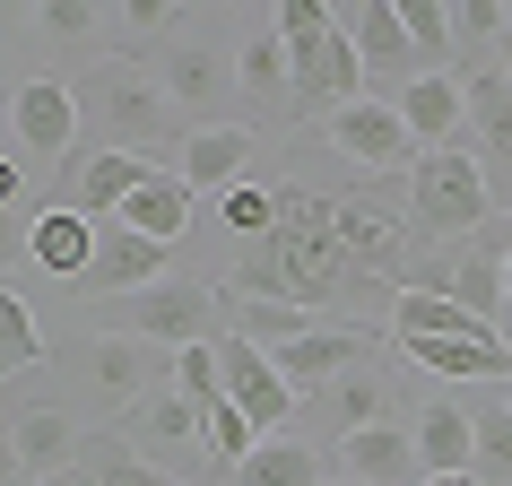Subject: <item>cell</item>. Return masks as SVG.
Segmentation results:
<instances>
[{"label":"cell","mask_w":512,"mask_h":486,"mask_svg":"<svg viewBox=\"0 0 512 486\" xmlns=\"http://www.w3.org/2000/svg\"><path fill=\"white\" fill-rule=\"evenodd\" d=\"M330 226H339V252L356 261V278H382L391 296H417V252H408V226L382 200H365V191H348V200H330Z\"/></svg>","instance_id":"obj_6"},{"label":"cell","mask_w":512,"mask_h":486,"mask_svg":"<svg viewBox=\"0 0 512 486\" xmlns=\"http://www.w3.org/2000/svg\"><path fill=\"white\" fill-rule=\"evenodd\" d=\"M35 27L53 35V44H96V35H105V9H87V0H44Z\"/></svg>","instance_id":"obj_34"},{"label":"cell","mask_w":512,"mask_h":486,"mask_svg":"<svg viewBox=\"0 0 512 486\" xmlns=\"http://www.w3.org/2000/svg\"><path fill=\"white\" fill-rule=\"evenodd\" d=\"M217 365H226V400H235L243 417L261 426V443H270V434H287V417H296V391H287V374H278L270 356L243 348L235 330H226V339H217Z\"/></svg>","instance_id":"obj_12"},{"label":"cell","mask_w":512,"mask_h":486,"mask_svg":"<svg viewBox=\"0 0 512 486\" xmlns=\"http://www.w3.org/2000/svg\"><path fill=\"white\" fill-rule=\"evenodd\" d=\"M27 261L79 287V278H87V261H96V226H87L79 209H61V200H53V209H44V217L27 226Z\"/></svg>","instance_id":"obj_23"},{"label":"cell","mask_w":512,"mask_h":486,"mask_svg":"<svg viewBox=\"0 0 512 486\" xmlns=\"http://www.w3.org/2000/svg\"><path fill=\"white\" fill-rule=\"evenodd\" d=\"M356 61H365V70H391V79H417V70H426V61H417V44H408V27H400V9H391V0H356Z\"/></svg>","instance_id":"obj_24"},{"label":"cell","mask_w":512,"mask_h":486,"mask_svg":"<svg viewBox=\"0 0 512 486\" xmlns=\"http://www.w3.org/2000/svg\"><path fill=\"white\" fill-rule=\"evenodd\" d=\"M191 200H200V191H191L183 174H174V165H157V174H148V183H139L131 200H122V217H113V226H131V235H148V243H183Z\"/></svg>","instance_id":"obj_22"},{"label":"cell","mask_w":512,"mask_h":486,"mask_svg":"<svg viewBox=\"0 0 512 486\" xmlns=\"http://www.w3.org/2000/svg\"><path fill=\"white\" fill-rule=\"evenodd\" d=\"M408 226L426 243H452V235H478L486 226V174L469 148H426L408 165Z\"/></svg>","instance_id":"obj_3"},{"label":"cell","mask_w":512,"mask_h":486,"mask_svg":"<svg viewBox=\"0 0 512 486\" xmlns=\"http://www.w3.org/2000/svg\"><path fill=\"white\" fill-rule=\"evenodd\" d=\"M426 486H486V478H426Z\"/></svg>","instance_id":"obj_43"},{"label":"cell","mask_w":512,"mask_h":486,"mask_svg":"<svg viewBox=\"0 0 512 486\" xmlns=\"http://www.w3.org/2000/svg\"><path fill=\"white\" fill-rule=\"evenodd\" d=\"M226 226H235L243 243H261L278 226V183H235L226 191Z\"/></svg>","instance_id":"obj_33"},{"label":"cell","mask_w":512,"mask_h":486,"mask_svg":"<svg viewBox=\"0 0 512 486\" xmlns=\"http://www.w3.org/2000/svg\"><path fill=\"white\" fill-rule=\"evenodd\" d=\"M495 61H504V79H512V35H504V44H495Z\"/></svg>","instance_id":"obj_42"},{"label":"cell","mask_w":512,"mask_h":486,"mask_svg":"<svg viewBox=\"0 0 512 486\" xmlns=\"http://www.w3.org/2000/svg\"><path fill=\"white\" fill-rule=\"evenodd\" d=\"M79 105L105 122V148H131V157H148L165 131V87L148 79V61L131 53H96L79 79Z\"/></svg>","instance_id":"obj_2"},{"label":"cell","mask_w":512,"mask_h":486,"mask_svg":"<svg viewBox=\"0 0 512 486\" xmlns=\"http://www.w3.org/2000/svg\"><path fill=\"white\" fill-rule=\"evenodd\" d=\"M235 486H330V478H322V452H313V443L270 434V443H252V460L235 469Z\"/></svg>","instance_id":"obj_26"},{"label":"cell","mask_w":512,"mask_h":486,"mask_svg":"<svg viewBox=\"0 0 512 486\" xmlns=\"http://www.w3.org/2000/svg\"><path fill=\"white\" fill-rule=\"evenodd\" d=\"M70 365H79L87 400L113 408V417H131L157 382H174V348H148V339H122V330H87Z\"/></svg>","instance_id":"obj_5"},{"label":"cell","mask_w":512,"mask_h":486,"mask_svg":"<svg viewBox=\"0 0 512 486\" xmlns=\"http://www.w3.org/2000/svg\"><path fill=\"white\" fill-rule=\"evenodd\" d=\"M113 434H122L131 452H148V460L165 469V460H183L191 443H209V417H200V408H191L183 391H174V382H157V391H148V400H139Z\"/></svg>","instance_id":"obj_13"},{"label":"cell","mask_w":512,"mask_h":486,"mask_svg":"<svg viewBox=\"0 0 512 486\" xmlns=\"http://www.w3.org/2000/svg\"><path fill=\"white\" fill-rule=\"evenodd\" d=\"M9 122H18V148H27L35 165H61V157H70V139H79V96H70L61 79H27Z\"/></svg>","instance_id":"obj_14"},{"label":"cell","mask_w":512,"mask_h":486,"mask_svg":"<svg viewBox=\"0 0 512 486\" xmlns=\"http://www.w3.org/2000/svg\"><path fill=\"white\" fill-rule=\"evenodd\" d=\"M400 9V27H408V44H417V61L426 70H443L452 61V0H391Z\"/></svg>","instance_id":"obj_31"},{"label":"cell","mask_w":512,"mask_h":486,"mask_svg":"<svg viewBox=\"0 0 512 486\" xmlns=\"http://www.w3.org/2000/svg\"><path fill=\"white\" fill-rule=\"evenodd\" d=\"M44 330H35V313H27V296H9L0 287V382L9 374H27V365H44Z\"/></svg>","instance_id":"obj_30"},{"label":"cell","mask_w":512,"mask_h":486,"mask_svg":"<svg viewBox=\"0 0 512 486\" xmlns=\"http://www.w3.org/2000/svg\"><path fill=\"white\" fill-rule=\"evenodd\" d=\"M226 296L252 304H304V313H339L356 296V261L339 252V226H330V191L313 183H278V226L261 243L235 252V278ZM348 322V313H339Z\"/></svg>","instance_id":"obj_1"},{"label":"cell","mask_w":512,"mask_h":486,"mask_svg":"<svg viewBox=\"0 0 512 486\" xmlns=\"http://www.w3.org/2000/svg\"><path fill=\"white\" fill-rule=\"evenodd\" d=\"M165 261H174V243H148V235H131V226H96V261H87L79 296H96V304H113V296H148L157 278H174Z\"/></svg>","instance_id":"obj_11"},{"label":"cell","mask_w":512,"mask_h":486,"mask_svg":"<svg viewBox=\"0 0 512 486\" xmlns=\"http://www.w3.org/2000/svg\"><path fill=\"white\" fill-rule=\"evenodd\" d=\"M374 339H391V330H365L348 313V322H313L296 348H278L270 365L287 374V391H330L339 374H365V365H374Z\"/></svg>","instance_id":"obj_9"},{"label":"cell","mask_w":512,"mask_h":486,"mask_svg":"<svg viewBox=\"0 0 512 486\" xmlns=\"http://www.w3.org/2000/svg\"><path fill=\"white\" fill-rule=\"evenodd\" d=\"M148 174H157V157H131V148H96V157L70 174V200H61V209H79L87 226H105V217H122V200H131Z\"/></svg>","instance_id":"obj_17"},{"label":"cell","mask_w":512,"mask_h":486,"mask_svg":"<svg viewBox=\"0 0 512 486\" xmlns=\"http://www.w3.org/2000/svg\"><path fill=\"white\" fill-rule=\"evenodd\" d=\"M243 165H252V122H209V131H183V165L174 174L191 191H217L226 200L243 183Z\"/></svg>","instance_id":"obj_19"},{"label":"cell","mask_w":512,"mask_h":486,"mask_svg":"<svg viewBox=\"0 0 512 486\" xmlns=\"http://www.w3.org/2000/svg\"><path fill=\"white\" fill-rule=\"evenodd\" d=\"M322 139L356 165V174H400V165H417V139H408L400 105H382V96H356V105H339Z\"/></svg>","instance_id":"obj_10"},{"label":"cell","mask_w":512,"mask_h":486,"mask_svg":"<svg viewBox=\"0 0 512 486\" xmlns=\"http://www.w3.org/2000/svg\"><path fill=\"white\" fill-rule=\"evenodd\" d=\"M9 443H18V460H27V478L44 486V478H61V469L79 460L87 434L70 426V408H61V400H27V408H18V426H9Z\"/></svg>","instance_id":"obj_20"},{"label":"cell","mask_w":512,"mask_h":486,"mask_svg":"<svg viewBox=\"0 0 512 486\" xmlns=\"http://www.w3.org/2000/svg\"><path fill=\"white\" fill-rule=\"evenodd\" d=\"M44 486H96V478H87L79 460H70V469H61V478H44Z\"/></svg>","instance_id":"obj_41"},{"label":"cell","mask_w":512,"mask_h":486,"mask_svg":"<svg viewBox=\"0 0 512 486\" xmlns=\"http://www.w3.org/2000/svg\"><path fill=\"white\" fill-rule=\"evenodd\" d=\"M270 27H278V35H304V27H330V9H322V0H278Z\"/></svg>","instance_id":"obj_37"},{"label":"cell","mask_w":512,"mask_h":486,"mask_svg":"<svg viewBox=\"0 0 512 486\" xmlns=\"http://www.w3.org/2000/svg\"><path fill=\"white\" fill-rule=\"evenodd\" d=\"M122 27H131V35H157V27H174V9H165V0H131Z\"/></svg>","instance_id":"obj_39"},{"label":"cell","mask_w":512,"mask_h":486,"mask_svg":"<svg viewBox=\"0 0 512 486\" xmlns=\"http://www.w3.org/2000/svg\"><path fill=\"white\" fill-rule=\"evenodd\" d=\"M287 44V113H339L365 96V61H356V35L330 18V27L278 35Z\"/></svg>","instance_id":"obj_4"},{"label":"cell","mask_w":512,"mask_h":486,"mask_svg":"<svg viewBox=\"0 0 512 486\" xmlns=\"http://www.w3.org/2000/svg\"><path fill=\"white\" fill-rule=\"evenodd\" d=\"M322 400L339 408V434H356V426H391V391H382L374 365H365V374H339Z\"/></svg>","instance_id":"obj_29"},{"label":"cell","mask_w":512,"mask_h":486,"mask_svg":"<svg viewBox=\"0 0 512 486\" xmlns=\"http://www.w3.org/2000/svg\"><path fill=\"white\" fill-rule=\"evenodd\" d=\"M504 304H512V261H504Z\"/></svg>","instance_id":"obj_44"},{"label":"cell","mask_w":512,"mask_h":486,"mask_svg":"<svg viewBox=\"0 0 512 486\" xmlns=\"http://www.w3.org/2000/svg\"><path fill=\"white\" fill-rule=\"evenodd\" d=\"M478 35H495V44L512 35V9H504V0H452V44H478Z\"/></svg>","instance_id":"obj_36"},{"label":"cell","mask_w":512,"mask_h":486,"mask_svg":"<svg viewBox=\"0 0 512 486\" xmlns=\"http://www.w3.org/2000/svg\"><path fill=\"white\" fill-rule=\"evenodd\" d=\"M235 87H243L261 113L287 105V44H278V27H252V35H243V53H235Z\"/></svg>","instance_id":"obj_27"},{"label":"cell","mask_w":512,"mask_h":486,"mask_svg":"<svg viewBox=\"0 0 512 486\" xmlns=\"http://www.w3.org/2000/svg\"><path fill=\"white\" fill-rule=\"evenodd\" d=\"M391 105H400L417 157H426V148H460V131H469V105H460V79H452V70H417Z\"/></svg>","instance_id":"obj_15"},{"label":"cell","mask_w":512,"mask_h":486,"mask_svg":"<svg viewBox=\"0 0 512 486\" xmlns=\"http://www.w3.org/2000/svg\"><path fill=\"white\" fill-rule=\"evenodd\" d=\"M417 460H426V478H478V417L460 400H426V417H417Z\"/></svg>","instance_id":"obj_21"},{"label":"cell","mask_w":512,"mask_h":486,"mask_svg":"<svg viewBox=\"0 0 512 486\" xmlns=\"http://www.w3.org/2000/svg\"><path fill=\"white\" fill-rule=\"evenodd\" d=\"M330 486H356V478H330Z\"/></svg>","instance_id":"obj_45"},{"label":"cell","mask_w":512,"mask_h":486,"mask_svg":"<svg viewBox=\"0 0 512 486\" xmlns=\"http://www.w3.org/2000/svg\"><path fill=\"white\" fill-rule=\"evenodd\" d=\"M27 478V460H18V443H9V426H0V486H18Z\"/></svg>","instance_id":"obj_40"},{"label":"cell","mask_w":512,"mask_h":486,"mask_svg":"<svg viewBox=\"0 0 512 486\" xmlns=\"http://www.w3.org/2000/svg\"><path fill=\"white\" fill-rule=\"evenodd\" d=\"M226 79H235V61H217L209 44H165V53H157V87H165V105H183L200 131L217 122V96H226Z\"/></svg>","instance_id":"obj_16"},{"label":"cell","mask_w":512,"mask_h":486,"mask_svg":"<svg viewBox=\"0 0 512 486\" xmlns=\"http://www.w3.org/2000/svg\"><path fill=\"white\" fill-rule=\"evenodd\" d=\"M460 105H469V131L512 165V79H504V61H469L460 70Z\"/></svg>","instance_id":"obj_25"},{"label":"cell","mask_w":512,"mask_h":486,"mask_svg":"<svg viewBox=\"0 0 512 486\" xmlns=\"http://www.w3.org/2000/svg\"><path fill=\"white\" fill-rule=\"evenodd\" d=\"M113 330L122 339H148V348H209L217 339V296L200 287V278H157L148 296H122V313H113Z\"/></svg>","instance_id":"obj_7"},{"label":"cell","mask_w":512,"mask_h":486,"mask_svg":"<svg viewBox=\"0 0 512 486\" xmlns=\"http://www.w3.org/2000/svg\"><path fill=\"white\" fill-rule=\"evenodd\" d=\"M174 391H183L200 417L226 400V365H217V339H209V348H183V356H174Z\"/></svg>","instance_id":"obj_32"},{"label":"cell","mask_w":512,"mask_h":486,"mask_svg":"<svg viewBox=\"0 0 512 486\" xmlns=\"http://www.w3.org/2000/svg\"><path fill=\"white\" fill-rule=\"evenodd\" d=\"M478 417V469L486 478H512V408L495 400V408H469Z\"/></svg>","instance_id":"obj_35"},{"label":"cell","mask_w":512,"mask_h":486,"mask_svg":"<svg viewBox=\"0 0 512 486\" xmlns=\"http://www.w3.org/2000/svg\"><path fill=\"white\" fill-rule=\"evenodd\" d=\"M27 261V226H18V209H0V278Z\"/></svg>","instance_id":"obj_38"},{"label":"cell","mask_w":512,"mask_h":486,"mask_svg":"<svg viewBox=\"0 0 512 486\" xmlns=\"http://www.w3.org/2000/svg\"><path fill=\"white\" fill-rule=\"evenodd\" d=\"M504 261H512V217H486L469 252L417 270V296H443V304H460V313L495 322V304H504Z\"/></svg>","instance_id":"obj_8"},{"label":"cell","mask_w":512,"mask_h":486,"mask_svg":"<svg viewBox=\"0 0 512 486\" xmlns=\"http://www.w3.org/2000/svg\"><path fill=\"white\" fill-rule=\"evenodd\" d=\"M79 469H87L96 486H174V478L157 469V460H148V452H131L122 434H87V443H79Z\"/></svg>","instance_id":"obj_28"},{"label":"cell","mask_w":512,"mask_h":486,"mask_svg":"<svg viewBox=\"0 0 512 486\" xmlns=\"http://www.w3.org/2000/svg\"><path fill=\"white\" fill-rule=\"evenodd\" d=\"M339 460H348L356 486H426V460H417V434H408V426H356V434H339Z\"/></svg>","instance_id":"obj_18"},{"label":"cell","mask_w":512,"mask_h":486,"mask_svg":"<svg viewBox=\"0 0 512 486\" xmlns=\"http://www.w3.org/2000/svg\"><path fill=\"white\" fill-rule=\"evenodd\" d=\"M504 408H512V382H504Z\"/></svg>","instance_id":"obj_46"}]
</instances>
